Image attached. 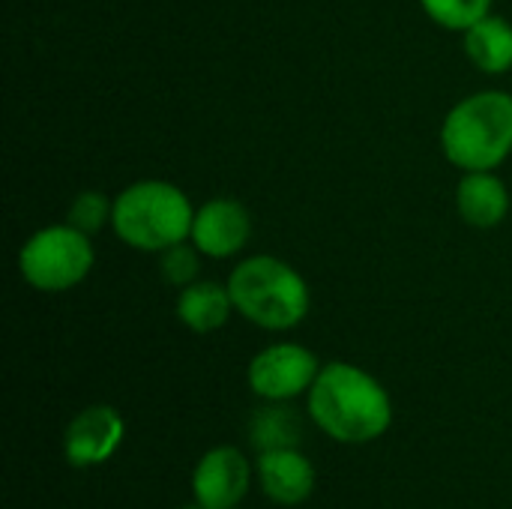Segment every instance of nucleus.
<instances>
[{
  "label": "nucleus",
  "mask_w": 512,
  "mask_h": 509,
  "mask_svg": "<svg viewBox=\"0 0 512 509\" xmlns=\"http://www.w3.org/2000/svg\"><path fill=\"white\" fill-rule=\"evenodd\" d=\"M306 396L312 423L339 444H369L393 426L387 387L354 363L336 360L321 366Z\"/></svg>",
  "instance_id": "nucleus-1"
},
{
  "label": "nucleus",
  "mask_w": 512,
  "mask_h": 509,
  "mask_svg": "<svg viewBox=\"0 0 512 509\" xmlns=\"http://www.w3.org/2000/svg\"><path fill=\"white\" fill-rule=\"evenodd\" d=\"M228 291L234 309L249 324L270 333L300 327L312 309V291L306 279L276 255L243 258L228 276Z\"/></svg>",
  "instance_id": "nucleus-2"
},
{
  "label": "nucleus",
  "mask_w": 512,
  "mask_h": 509,
  "mask_svg": "<svg viewBox=\"0 0 512 509\" xmlns=\"http://www.w3.org/2000/svg\"><path fill=\"white\" fill-rule=\"evenodd\" d=\"M441 150L462 171H495L512 153V93L477 90L441 123Z\"/></svg>",
  "instance_id": "nucleus-3"
},
{
  "label": "nucleus",
  "mask_w": 512,
  "mask_h": 509,
  "mask_svg": "<svg viewBox=\"0 0 512 509\" xmlns=\"http://www.w3.org/2000/svg\"><path fill=\"white\" fill-rule=\"evenodd\" d=\"M195 207L168 180H138L114 198L111 231L135 252H165L192 237Z\"/></svg>",
  "instance_id": "nucleus-4"
},
{
  "label": "nucleus",
  "mask_w": 512,
  "mask_h": 509,
  "mask_svg": "<svg viewBox=\"0 0 512 509\" xmlns=\"http://www.w3.org/2000/svg\"><path fill=\"white\" fill-rule=\"evenodd\" d=\"M93 267L96 249L90 243V234L78 231L69 222L33 231L18 249L21 279L42 294L72 291L90 276Z\"/></svg>",
  "instance_id": "nucleus-5"
},
{
  "label": "nucleus",
  "mask_w": 512,
  "mask_h": 509,
  "mask_svg": "<svg viewBox=\"0 0 512 509\" xmlns=\"http://www.w3.org/2000/svg\"><path fill=\"white\" fill-rule=\"evenodd\" d=\"M321 372L318 357L297 342H276L249 360V390L264 402H291L312 390Z\"/></svg>",
  "instance_id": "nucleus-6"
},
{
  "label": "nucleus",
  "mask_w": 512,
  "mask_h": 509,
  "mask_svg": "<svg viewBox=\"0 0 512 509\" xmlns=\"http://www.w3.org/2000/svg\"><path fill=\"white\" fill-rule=\"evenodd\" d=\"M252 483L249 459L231 447L207 450L192 471V498L201 509H237Z\"/></svg>",
  "instance_id": "nucleus-7"
},
{
  "label": "nucleus",
  "mask_w": 512,
  "mask_h": 509,
  "mask_svg": "<svg viewBox=\"0 0 512 509\" xmlns=\"http://www.w3.org/2000/svg\"><path fill=\"white\" fill-rule=\"evenodd\" d=\"M252 237V216L249 210L234 198H210L201 207H195L192 222V243L204 258H234L246 249Z\"/></svg>",
  "instance_id": "nucleus-8"
},
{
  "label": "nucleus",
  "mask_w": 512,
  "mask_h": 509,
  "mask_svg": "<svg viewBox=\"0 0 512 509\" xmlns=\"http://www.w3.org/2000/svg\"><path fill=\"white\" fill-rule=\"evenodd\" d=\"M126 423L111 405H90L63 432V459L72 468H93L108 462L123 444Z\"/></svg>",
  "instance_id": "nucleus-9"
},
{
  "label": "nucleus",
  "mask_w": 512,
  "mask_h": 509,
  "mask_svg": "<svg viewBox=\"0 0 512 509\" xmlns=\"http://www.w3.org/2000/svg\"><path fill=\"white\" fill-rule=\"evenodd\" d=\"M255 477H258L264 495L279 507H297V504L309 501V495L315 489V465L297 447L258 453Z\"/></svg>",
  "instance_id": "nucleus-10"
},
{
  "label": "nucleus",
  "mask_w": 512,
  "mask_h": 509,
  "mask_svg": "<svg viewBox=\"0 0 512 509\" xmlns=\"http://www.w3.org/2000/svg\"><path fill=\"white\" fill-rule=\"evenodd\" d=\"M456 210L471 228H498L510 213V189L495 171H465L456 186Z\"/></svg>",
  "instance_id": "nucleus-11"
},
{
  "label": "nucleus",
  "mask_w": 512,
  "mask_h": 509,
  "mask_svg": "<svg viewBox=\"0 0 512 509\" xmlns=\"http://www.w3.org/2000/svg\"><path fill=\"white\" fill-rule=\"evenodd\" d=\"M234 300L228 291V282H213V279H195L192 285L180 288L177 294V318L186 330L207 336L216 333L228 324L234 315Z\"/></svg>",
  "instance_id": "nucleus-12"
},
{
  "label": "nucleus",
  "mask_w": 512,
  "mask_h": 509,
  "mask_svg": "<svg viewBox=\"0 0 512 509\" xmlns=\"http://www.w3.org/2000/svg\"><path fill=\"white\" fill-rule=\"evenodd\" d=\"M465 54L474 69L486 75H504L512 69V21L501 15H486L462 33Z\"/></svg>",
  "instance_id": "nucleus-13"
},
{
  "label": "nucleus",
  "mask_w": 512,
  "mask_h": 509,
  "mask_svg": "<svg viewBox=\"0 0 512 509\" xmlns=\"http://www.w3.org/2000/svg\"><path fill=\"white\" fill-rule=\"evenodd\" d=\"M249 441H252V447L258 453L300 447V441H303V420L285 402H267L264 408H258L252 414Z\"/></svg>",
  "instance_id": "nucleus-14"
},
{
  "label": "nucleus",
  "mask_w": 512,
  "mask_h": 509,
  "mask_svg": "<svg viewBox=\"0 0 512 509\" xmlns=\"http://www.w3.org/2000/svg\"><path fill=\"white\" fill-rule=\"evenodd\" d=\"M423 12L444 30L465 33L492 12V0H420Z\"/></svg>",
  "instance_id": "nucleus-15"
},
{
  "label": "nucleus",
  "mask_w": 512,
  "mask_h": 509,
  "mask_svg": "<svg viewBox=\"0 0 512 509\" xmlns=\"http://www.w3.org/2000/svg\"><path fill=\"white\" fill-rule=\"evenodd\" d=\"M111 216H114V201L105 192H99V189L78 192L75 201L66 210V222L75 225L78 231L90 234V237L99 234L102 228H108L111 225Z\"/></svg>",
  "instance_id": "nucleus-16"
},
{
  "label": "nucleus",
  "mask_w": 512,
  "mask_h": 509,
  "mask_svg": "<svg viewBox=\"0 0 512 509\" xmlns=\"http://www.w3.org/2000/svg\"><path fill=\"white\" fill-rule=\"evenodd\" d=\"M159 273L168 285L174 288H186L198 279L201 273V252L195 249L192 240L177 243L165 252H159Z\"/></svg>",
  "instance_id": "nucleus-17"
}]
</instances>
